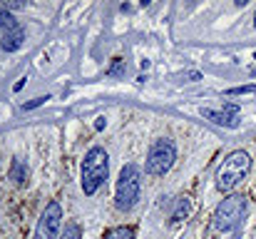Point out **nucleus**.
<instances>
[{
	"label": "nucleus",
	"instance_id": "obj_1",
	"mask_svg": "<svg viewBox=\"0 0 256 239\" xmlns=\"http://www.w3.org/2000/svg\"><path fill=\"white\" fill-rule=\"evenodd\" d=\"M249 169H252V157L244 150L232 152L216 169V187H219V192H226V194L234 192L242 184V179L249 174Z\"/></svg>",
	"mask_w": 256,
	"mask_h": 239
},
{
	"label": "nucleus",
	"instance_id": "obj_2",
	"mask_svg": "<svg viewBox=\"0 0 256 239\" xmlns=\"http://www.w3.org/2000/svg\"><path fill=\"white\" fill-rule=\"evenodd\" d=\"M110 174V155L104 152V147H92L82 159V192L87 197H92Z\"/></svg>",
	"mask_w": 256,
	"mask_h": 239
},
{
	"label": "nucleus",
	"instance_id": "obj_3",
	"mask_svg": "<svg viewBox=\"0 0 256 239\" xmlns=\"http://www.w3.org/2000/svg\"><path fill=\"white\" fill-rule=\"evenodd\" d=\"M140 189H142V174H140V167L127 162L120 172V179H117V192H114V207L127 212L137 204L140 199Z\"/></svg>",
	"mask_w": 256,
	"mask_h": 239
},
{
	"label": "nucleus",
	"instance_id": "obj_4",
	"mask_svg": "<svg viewBox=\"0 0 256 239\" xmlns=\"http://www.w3.org/2000/svg\"><path fill=\"white\" fill-rule=\"evenodd\" d=\"M174 159H176V145L172 142L170 137H160V140L152 142V147H150V152H147L144 169H147V174H152V177H162V174H167L172 169Z\"/></svg>",
	"mask_w": 256,
	"mask_h": 239
},
{
	"label": "nucleus",
	"instance_id": "obj_5",
	"mask_svg": "<svg viewBox=\"0 0 256 239\" xmlns=\"http://www.w3.org/2000/svg\"><path fill=\"white\" fill-rule=\"evenodd\" d=\"M244 212H246V197L244 194H232L226 197L216 212H214V229L216 232H232L239 227V222L244 219Z\"/></svg>",
	"mask_w": 256,
	"mask_h": 239
},
{
	"label": "nucleus",
	"instance_id": "obj_6",
	"mask_svg": "<svg viewBox=\"0 0 256 239\" xmlns=\"http://www.w3.org/2000/svg\"><path fill=\"white\" fill-rule=\"evenodd\" d=\"M60 224H62V207L60 202H50L40 214L32 239H60Z\"/></svg>",
	"mask_w": 256,
	"mask_h": 239
},
{
	"label": "nucleus",
	"instance_id": "obj_7",
	"mask_svg": "<svg viewBox=\"0 0 256 239\" xmlns=\"http://www.w3.org/2000/svg\"><path fill=\"white\" fill-rule=\"evenodd\" d=\"M202 115L206 120H212L214 125H222V127H236L239 125V105H234V102H226L222 112L206 107V110H202Z\"/></svg>",
	"mask_w": 256,
	"mask_h": 239
},
{
	"label": "nucleus",
	"instance_id": "obj_8",
	"mask_svg": "<svg viewBox=\"0 0 256 239\" xmlns=\"http://www.w3.org/2000/svg\"><path fill=\"white\" fill-rule=\"evenodd\" d=\"M22 43H25V30H22L20 23H15V25H10V28L2 33L0 48H2L5 53H15V50L22 48Z\"/></svg>",
	"mask_w": 256,
	"mask_h": 239
},
{
	"label": "nucleus",
	"instance_id": "obj_9",
	"mask_svg": "<svg viewBox=\"0 0 256 239\" xmlns=\"http://www.w3.org/2000/svg\"><path fill=\"white\" fill-rule=\"evenodd\" d=\"M28 177H30L28 164L22 159H12V164H10V179L15 184H28Z\"/></svg>",
	"mask_w": 256,
	"mask_h": 239
},
{
	"label": "nucleus",
	"instance_id": "obj_10",
	"mask_svg": "<svg viewBox=\"0 0 256 239\" xmlns=\"http://www.w3.org/2000/svg\"><path fill=\"white\" fill-rule=\"evenodd\" d=\"M189 212H192V202H189L186 197H182V199L176 202V209L172 212V224H179V222H184V219L189 217Z\"/></svg>",
	"mask_w": 256,
	"mask_h": 239
},
{
	"label": "nucleus",
	"instance_id": "obj_11",
	"mask_svg": "<svg viewBox=\"0 0 256 239\" xmlns=\"http://www.w3.org/2000/svg\"><path fill=\"white\" fill-rule=\"evenodd\" d=\"M104 239H134V227H112L104 232Z\"/></svg>",
	"mask_w": 256,
	"mask_h": 239
},
{
	"label": "nucleus",
	"instance_id": "obj_12",
	"mask_svg": "<svg viewBox=\"0 0 256 239\" xmlns=\"http://www.w3.org/2000/svg\"><path fill=\"white\" fill-rule=\"evenodd\" d=\"M60 239H82L80 224H78V222H68L65 229H62V234H60Z\"/></svg>",
	"mask_w": 256,
	"mask_h": 239
},
{
	"label": "nucleus",
	"instance_id": "obj_13",
	"mask_svg": "<svg viewBox=\"0 0 256 239\" xmlns=\"http://www.w3.org/2000/svg\"><path fill=\"white\" fill-rule=\"evenodd\" d=\"M18 20H15V15L10 13V10H5V8H0V33H5L10 25H15Z\"/></svg>",
	"mask_w": 256,
	"mask_h": 239
},
{
	"label": "nucleus",
	"instance_id": "obj_14",
	"mask_svg": "<svg viewBox=\"0 0 256 239\" xmlns=\"http://www.w3.org/2000/svg\"><path fill=\"white\" fill-rule=\"evenodd\" d=\"M124 70H127L124 60H122V58H114V60H112V68H110L107 73H110L112 78H122V75H124Z\"/></svg>",
	"mask_w": 256,
	"mask_h": 239
},
{
	"label": "nucleus",
	"instance_id": "obj_15",
	"mask_svg": "<svg viewBox=\"0 0 256 239\" xmlns=\"http://www.w3.org/2000/svg\"><path fill=\"white\" fill-rule=\"evenodd\" d=\"M254 92L256 95V85H244V87H232V90H226V95H252Z\"/></svg>",
	"mask_w": 256,
	"mask_h": 239
},
{
	"label": "nucleus",
	"instance_id": "obj_16",
	"mask_svg": "<svg viewBox=\"0 0 256 239\" xmlns=\"http://www.w3.org/2000/svg\"><path fill=\"white\" fill-rule=\"evenodd\" d=\"M48 100H50L48 95H45V97H35V100H30V102H25V105H22V110H25V112H28V110H35V107H40V105H45Z\"/></svg>",
	"mask_w": 256,
	"mask_h": 239
},
{
	"label": "nucleus",
	"instance_id": "obj_17",
	"mask_svg": "<svg viewBox=\"0 0 256 239\" xmlns=\"http://www.w3.org/2000/svg\"><path fill=\"white\" fill-rule=\"evenodd\" d=\"M182 78L186 80V82H196V80H202V73H196V70H192V73H184Z\"/></svg>",
	"mask_w": 256,
	"mask_h": 239
},
{
	"label": "nucleus",
	"instance_id": "obj_18",
	"mask_svg": "<svg viewBox=\"0 0 256 239\" xmlns=\"http://www.w3.org/2000/svg\"><path fill=\"white\" fill-rule=\"evenodd\" d=\"M22 85H25V78H22V80H18V82H15V87H12V90H15V92H18V90H22Z\"/></svg>",
	"mask_w": 256,
	"mask_h": 239
},
{
	"label": "nucleus",
	"instance_id": "obj_19",
	"mask_svg": "<svg viewBox=\"0 0 256 239\" xmlns=\"http://www.w3.org/2000/svg\"><path fill=\"white\" fill-rule=\"evenodd\" d=\"M94 127H97V130H102V127H104V117H100V120L94 122Z\"/></svg>",
	"mask_w": 256,
	"mask_h": 239
},
{
	"label": "nucleus",
	"instance_id": "obj_20",
	"mask_svg": "<svg viewBox=\"0 0 256 239\" xmlns=\"http://www.w3.org/2000/svg\"><path fill=\"white\" fill-rule=\"evenodd\" d=\"M254 28H256V13H254Z\"/></svg>",
	"mask_w": 256,
	"mask_h": 239
},
{
	"label": "nucleus",
	"instance_id": "obj_21",
	"mask_svg": "<svg viewBox=\"0 0 256 239\" xmlns=\"http://www.w3.org/2000/svg\"><path fill=\"white\" fill-rule=\"evenodd\" d=\"M254 58H256V55H254Z\"/></svg>",
	"mask_w": 256,
	"mask_h": 239
}]
</instances>
